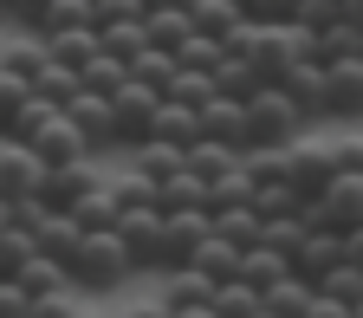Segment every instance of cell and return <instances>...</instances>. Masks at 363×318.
Instances as JSON below:
<instances>
[{"label": "cell", "instance_id": "obj_30", "mask_svg": "<svg viewBox=\"0 0 363 318\" xmlns=\"http://www.w3.org/2000/svg\"><path fill=\"white\" fill-rule=\"evenodd\" d=\"M208 227H214V234H227L234 247L259 241V214H253V202H234V208H208Z\"/></svg>", "mask_w": 363, "mask_h": 318}, {"label": "cell", "instance_id": "obj_47", "mask_svg": "<svg viewBox=\"0 0 363 318\" xmlns=\"http://www.w3.org/2000/svg\"><path fill=\"white\" fill-rule=\"evenodd\" d=\"M7 143H13V136H7V130H0V150H7Z\"/></svg>", "mask_w": 363, "mask_h": 318}, {"label": "cell", "instance_id": "obj_39", "mask_svg": "<svg viewBox=\"0 0 363 318\" xmlns=\"http://www.w3.org/2000/svg\"><path fill=\"white\" fill-rule=\"evenodd\" d=\"M162 98H175V104H201V98H214V78L195 72V65H175V78H169Z\"/></svg>", "mask_w": 363, "mask_h": 318}, {"label": "cell", "instance_id": "obj_46", "mask_svg": "<svg viewBox=\"0 0 363 318\" xmlns=\"http://www.w3.org/2000/svg\"><path fill=\"white\" fill-rule=\"evenodd\" d=\"M162 7H189V0H162Z\"/></svg>", "mask_w": 363, "mask_h": 318}, {"label": "cell", "instance_id": "obj_34", "mask_svg": "<svg viewBox=\"0 0 363 318\" xmlns=\"http://www.w3.org/2000/svg\"><path fill=\"white\" fill-rule=\"evenodd\" d=\"M39 59H45V39H39V33H26V39H7V53H0V72H13V78H26V84H33Z\"/></svg>", "mask_w": 363, "mask_h": 318}, {"label": "cell", "instance_id": "obj_25", "mask_svg": "<svg viewBox=\"0 0 363 318\" xmlns=\"http://www.w3.org/2000/svg\"><path fill=\"white\" fill-rule=\"evenodd\" d=\"M45 39V53L65 59V65H84L91 53H98V26H52V33H39Z\"/></svg>", "mask_w": 363, "mask_h": 318}, {"label": "cell", "instance_id": "obj_26", "mask_svg": "<svg viewBox=\"0 0 363 318\" xmlns=\"http://www.w3.org/2000/svg\"><path fill=\"white\" fill-rule=\"evenodd\" d=\"M156 208H201V175L189 163H175L169 175H156Z\"/></svg>", "mask_w": 363, "mask_h": 318}, {"label": "cell", "instance_id": "obj_42", "mask_svg": "<svg viewBox=\"0 0 363 318\" xmlns=\"http://www.w3.org/2000/svg\"><path fill=\"white\" fill-rule=\"evenodd\" d=\"M331 20H337V0H298V7H292V26H305V33L331 26Z\"/></svg>", "mask_w": 363, "mask_h": 318}, {"label": "cell", "instance_id": "obj_48", "mask_svg": "<svg viewBox=\"0 0 363 318\" xmlns=\"http://www.w3.org/2000/svg\"><path fill=\"white\" fill-rule=\"evenodd\" d=\"M0 20H7V0H0Z\"/></svg>", "mask_w": 363, "mask_h": 318}, {"label": "cell", "instance_id": "obj_19", "mask_svg": "<svg viewBox=\"0 0 363 318\" xmlns=\"http://www.w3.org/2000/svg\"><path fill=\"white\" fill-rule=\"evenodd\" d=\"M234 260H240V247L227 241V234H214V227H208V234H201V241H195L189 253H182V266L208 273V280H227V273H234Z\"/></svg>", "mask_w": 363, "mask_h": 318}, {"label": "cell", "instance_id": "obj_12", "mask_svg": "<svg viewBox=\"0 0 363 318\" xmlns=\"http://www.w3.org/2000/svg\"><path fill=\"white\" fill-rule=\"evenodd\" d=\"M195 117H201V136H214V143H227V150H247V104L240 98H201L195 104Z\"/></svg>", "mask_w": 363, "mask_h": 318}, {"label": "cell", "instance_id": "obj_15", "mask_svg": "<svg viewBox=\"0 0 363 318\" xmlns=\"http://www.w3.org/2000/svg\"><path fill=\"white\" fill-rule=\"evenodd\" d=\"M98 45H104L111 59H123V65H130V59L150 45V33H143V13H104V20H98Z\"/></svg>", "mask_w": 363, "mask_h": 318}, {"label": "cell", "instance_id": "obj_36", "mask_svg": "<svg viewBox=\"0 0 363 318\" xmlns=\"http://www.w3.org/2000/svg\"><path fill=\"white\" fill-rule=\"evenodd\" d=\"M104 189H111V202H117V208H143V202H156V182L136 169V163H130L123 175H111Z\"/></svg>", "mask_w": 363, "mask_h": 318}, {"label": "cell", "instance_id": "obj_38", "mask_svg": "<svg viewBox=\"0 0 363 318\" xmlns=\"http://www.w3.org/2000/svg\"><path fill=\"white\" fill-rule=\"evenodd\" d=\"M52 26H98V7L91 0H45L39 33H52Z\"/></svg>", "mask_w": 363, "mask_h": 318}, {"label": "cell", "instance_id": "obj_35", "mask_svg": "<svg viewBox=\"0 0 363 318\" xmlns=\"http://www.w3.org/2000/svg\"><path fill=\"white\" fill-rule=\"evenodd\" d=\"M130 156H136V169H143V175L156 182V175H169V169L182 163V143H162V136H143V143H130Z\"/></svg>", "mask_w": 363, "mask_h": 318}, {"label": "cell", "instance_id": "obj_6", "mask_svg": "<svg viewBox=\"0 0 363 318\" xmlns=\"http://www.w3.org/2000/svg\"><path fill=\"white\" fill-rule=\"evenodd\" d=\"M150 117H156V91H150L143 78H123V84L111 91V124H117V150L143 143V136H150Z\"/></svg>", "mask_w": 363, "mask_h": 318}, {"label": "cell", "instance_id": "obj_31", "mask_svg": "<svg viewBox=\"0 0 363 318\" xmlns=\"http://www.w3.org/2000/svg\"><path fill=\"white\" fill-rule=\"evenodd\" d=\"M143 33H150V45L169 53V45L189 33V7H162V0H150V7H143Z\"/></svg>", "mask_w": 363, "mask_h": 318}, {"label": "cell", "instance_id": "obj_5", "mask_svg": "<svg viewBox=\"0 0 363 318\" xmlns=\"http://www.w3.org/2000/svg\"><path fill=\"white\" fill-rule=\"evenodd\" d=\"M59 111L78 124V136H84V156H104V150H117V124H111V98H104V91H84V84H78Z\"/></svg>", "mask_w": 363, "mask_h": 318}, {"label": "cell", "instance_id": "obj_23", "mask_svg": "<svg viewBox=\"0 0 363 318\" xmlns=\"http://www.w3.org/2000/svg\"><path fill=\"white\" fill-rule=\"evenodd\" d=\"M318 59H363V20H331V26H318Z\"/></svg>", "mask_w": 363, "mask_h": 318}, {"label": "cell", "instance_id": "obj_37", "mask_svg": "<svg viewBox=\"0 0 363 318\" xmlns=\"http://www.w3.org/2000/svg\"><path fill=\"white\" fill-rule=\"evenodd\" d=\"M169 53H175V65H195V72H208V65L220 59V39H214V33H195V26H189V33H182V39L169 45Z\"/></svg>", "mask_w": 363, "mask_h": 318}, {"label": "cell", "instance_id": "obj_7", "mask_svg": "<svg viewBox=\"0 0 363 318\" xmlns=\"http://www.w3.org/2000/svg\"><path fill=\"white\" fill-rule=\"evenodd\" d=\"M20 143H26L39 163H72V156H84V136H78V124H72L65 111H45V117L20 136Z\"/></svg>", "mask_w": 363, "mask_h": 318}, {"label": "cell", "instance_id": "obj_49", "mask_svg": "<svg viewBox=\"0 0 363 318\" xmlns=\"http://www.w3.org/2000/svg\"><path fill=\"white\" fill-rule=\"evenodd\" d=\"M0 221H7V202H0Z\"/></svg>", "mask_w": 363, "mask_h": 318}, {"label": "cell", "instance_id": "obj_2", "mask_svg": "<svg viewBox=\"0 0 363 318\" xmlns=\"http://www.w3.org/2000/svg\"><path fill=\"white\" fill-rule=\"evenodd\" d=\"M247 150H266V143H292V136L305 130V117H298V104L286 98L272 78H259L253 91H247Z\"/></svg>", "mask_w": 363, "mask_h": 318}, {"label": "cell", "instance_id": "obj_40", "mask_svg": "<svg viewBox=\"0 0 363 318\" xmlns=\"http://www.w3.org/2000/svg\"><path fill=\"white\" fill-rule=\"evenodd\" d=\"M26 253H33V227L7 214V221H0V273H13V266H20Z\"/></svg>", "mask_w": 363, "mask_h": 318}, {"label": "cell", "instance_id": "obj_29", "mask_svg": "<svg viewBox=\"0 0 363 318\" xmlns=\"http://www.w3.org/2000/svg\"><path fill=\"white\" fill-rule=\"evenodd\" d=\"M33 91H39L45 104H65L72 91H78V65H65V59L45 53V59H39V72H33Z\"/></svg>", "mask_w": 363, "mask_h": 318}, {"label": "cell", "instance_id": "obj_27", "mask_svg": "<svg viewBox=\"0 0 363 318\" xmlns=\"http://www.w3.org/2000/svg\"><path fill=\"white\" fill-rule=\"evenodd\" d=\"M13 280H20V292H26V305H33L39 292H52V286H72V280H65V266H59V260H45V253H26V260L13 266Z\"/></svg>", "mask_w": 363, "mask_h": 318}, {"label": "cell", "instance_id": "obj_32", "mask_svg": "<svg viewBox=\"0 0 363 318\" xmlns=\"http://www.w3.org/2000/svg\"><path fill=\"white\" fill-rule=\"evenodd\" d=\"M123 78H130V65H123V59H111L104 45H98V53H91V59L78 65V84H84V91H104V98H111V91H117Z\"/></svg>", "mask_w": 363, "mask_h": 318}, {"label": "cell", "instance_id": "obj_16", "mask_svg": "<svg viewBox=\"0 0 363 318\" xmlns=\"http://www.w3.org/2000/svg\"><path fill=\"white\" fill-rule=\"evenodd\" d=\"M311 312V286L298 273H279L272 286H259V318H305Z\"/></svg>", "mask_w": 363, "mask_h": 318}, {"label": "cell", "instance_id": "obj_4", "mask_svg": "<svg viewBox=\"0 0 363 318\" xmlns=\"http://www.w3.org/2000/svg\"><path fill=\"white\" fill-rule=\"evenodd\" d=\"M305 221L311 227H363V169H337L325 189H318L311 202H305Z\"/></svg>", "mask_w": 363, "mask_h": 318}, {"label": "cell", "instance_id": "obj_1", "mask_svg": "<svg viewBox=\"0 0 363 318\" xmlns=\"http://www.w3.org/2000/svg\"><path fill=\"white\" fill-rule=\"evenodd\" d=\"M65 280H72L78 292H111V286L130 280V253H123V241H117V227H84L78 247L65 253Z\"/></svg>", "mask_w": 363, "mask_h": 318}, {"label": "cell", "instance_id": "obj_45", "mask_svg": "<svg viewBox=\"0 0 363 318\" xmlns=\"http://www.w3.org/2000/svg\"><path fill=\"white\" fill-rule=\"evenodd\" d=\"M331 163H337V169H363V150H357V136H337V143H331Z\"/></svg>", "mask_w": 363, "mask_h": 318}, {"label": "cell", "instance_id": "obj_8", "mask_svg": "<svg viewBox=\"0 0 363 318\" xmlns=\"http://www.w3.org/2000/svg\"><path fill=\"white\" fill-rule=\"evenodd\" d=\"M272 84H279L286 98L298 104V117H305V124H325V59H292Z\"/></svg>", "mask_w": 363, "mask_h": 318}, {"label": "cell", "instance_id": "obj_13", "mask_svg": "<svg viewBox=\"0 0 363 318\" xmlns=\"http://www.w3.org/2000/svg\"><path fill=\"white\" fill-rule=\"evenodd\" d=\"M78 234H84V227L65 214V208H52V202H45L39 214H33V253H45V260H59L65 266V253L78 247Z\"/></svg>", "mask_w": 363, "mask_h": 318}, {"label": "cell", "instance_id": "obj_24", "mask_svg": "<svg viewBox=\"0 0 363 318\" xmlns=\"http://www.w3.org/2000/svg\"><path fill=\"white\" fill-rule=\"evenodd\" d=\"M208 78H214V91H220V98H247V91L259 84L253 59H240V53H227V45H220V59L208 65Z\"/></svg>", "mask_w": 363, "mask_h": 318}, {"label": "cell", "instance_id": "obj_9", "mask_svg": "<svg viewBox=\"0 0 363 318\" xmlns=\"http://www.w3.org/2000/svg\"><path fill=\"white\" fill-rule=\"evenodd\" d=\"M208 299H214V280L208 273H195V266H162V292H156V305L162 312H195V318H208Z\"/></svg>", "mask_w": 363, "mask_h": 318}, {"label": "cell", "instance_id": "obj_20", "mask_svg": "<svg viewBox=\"0 0 363 318\" xmlns=\"http://www.w3.org/2000/svg\"><path fill=\"white\" fill-rule=\"evenodd\" d=\"M208 318H259V286H247L240 273H227V280H214Z\"/></svg>", "mask_w": 363, "mask_h": 318}, {"label": "cell", "instance_id": "obj_33", "mask_svg": "<svg viewBox=\"0 0 363 318\" xmlns=\"http://www.w3.org/2000/svg\"><path fill=\"white\" fill-rule=\"evenodd\" d=\"M247 202H253V214H286V208H298L305 195L292 189V182H286V175H259Z\"/></svg>", "mask_w": 363, "mask_h": 318}, {"label": "cell", "instance_id": "obj_22", "mask_svg": "<svg viewBox=\"0 0 363 318\" xmlns=\"http://www.w3.org/2000/svg\"><path fill=\"white\" fill-rule=\"evenodd\" d=\"M65 214H72L78 227H111V221H117V202H111V189H104V175L84 182V189L65 202Z\"/></svg>", "mask_w": 363, "mask_h": 318}, {"label": "cell", "instance_id": "obj_10", "mask_svg": "<svg viewBox=\"0 0 363 318\" xmlns=\"http://www.w3.org/2000/svg\"><path fill=\"white\" fill-rule=\"evenodd\" d=\"M337 175V163H331V143H298V136H292V143H286V182H292V189L311 202L318 189H325V182Z\"/></svg>", "mask_w": 363, "mask_h": 318}, {"label": "cell", "instance_id": "obj_17", "mask_svg": "<svg viewBox=\"0 0 363 318\" xmlns=\"http://www.w3.org/2000/svg\"><path fill=\"white\" fill-rule=\"evenodd\" d=\"M253 195V175H247V150L227 163V169H214L208 182H201V208H234V202H247Z\"/></svg>", "mask_w": 363, "mask_h": 318}, {"label": "cell", "instance_id": "obj_11", "mask_svg": "<svg viewBox=\"0 0 363 318\" xmlns=\"http://www.w3.org/2000/svg\"><path fill=\"white\" fill-rule=\"evenodd\" d=\"M363 111V59H325V117H357Z\"/></svg>", "mask_w": 363, "mask_h": 318}, {"label": "cell", "instance_id": "obj_43", "mask_svg": "<svg viewBox=\"0 0 363 318\" xmlns=\"http://www.w3.org/2000/svg\"><path fill=\"white\" fill-rule=\"evenodd\" d=\"M292 7H298V0H240L247 20H292Z\"/></svg>", "mask_w": 363, "mask_h": 318}, {"label": "cell", "instance_id": "obj_14", "mask_svg": "<svg viewBox=\"0 0 363 318\" xmlns=\"http://www.w3.org/2000/svg\"><path fill=\"white\" fill-rule=\"evenodd\" d=\"M39 175H45V163L20 143V136H13V143L7 150H0V202H20V195H39Z\"/></svg>", "mask_w": 363, "mask_h": 318}, {"label": "cell", "instance_id": "obj_41", "mask_svg": "<svg viewBox=\"0 0 363 318\" xmlns=\"http://www.w3.org/2000/svg\"><path fill=\"white\" fill-rule=\"evenodd\" d=\"M45 111H59V104H45L39 91H26V98H20V104L7 111V124H0V130H7V136H26V130H33V124H39Z\"/></svg>", "mask_w": 363, "mask_h": 318}, {"label": "cell", "instance_id": "obj_21", "mask_svg": "<svg viewBox=\"0 0 363 318\" xmlns=\"http://www.w3.org/2000/svg\"><path fill=\"white\" fill-rule=\"evenodd\" d=\"M234 273H240L247 286H272V280H279V273H292V266H286V253H279V247L247 241V247H240V260H234Z\"/></svg>", "mask_w": 363, "mask_h": 318}, {"label": "cell", "instance_id": "obj_3", "mask_svg": "<svg viewBox=\"0 0 363 318\" xmlns=\"http://www.w3.org/2000/svg\"><path fill=\"white\" fill-rule=\"evenodd\" d=\"M117 241H123V253H130V273H162L169 266V253H162V208L156 202H143V208H117Z\"/></svg>", "mask_w": 363, "mask_h": 318}, {"label": "cell", "instance_id": "obj_18", "mask_svg": "<svg viewBox=\"0 0 363 318\" xmlns=\"http://www.w3.org/2000/svg\"><path fill=\"white\" fill-rule=\"evenodd\" d=\"M150 136H162V143H182V150H189L195 136H201V117H195V104H175V98H156Z\"/></svg>", "mask_w": 363, "mask_h": 318}, {"label": "cell", "instance_id": "obj_44", "mask_svg": "<svg viewBox=\"0 0 363 318\" xmlns=\"http://www.w3.org/2000/svg\"><path fill=\"white\" fill-rule=\"evenodd\" d=\"M39 13H45V0H7V20H20L26 33H39Z\"/></svg>", "mask_w": 363, "mask_h": 318}, {"label": "cell", "instance_id": "obj_28", "mask_svg": "<svg viewBox=\"0 0 363 318\" xmlns=\"http://www.w3.org/2000/svg\"><path fill=\"white\" fill-rule=\"evenodd\" d=\"M247 13H240V0H189V26L195 33H214V39H227Z\"/></svg>", "mask_w": 363, "mask_h": 318}]
</instances>
